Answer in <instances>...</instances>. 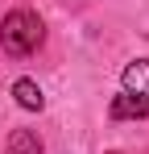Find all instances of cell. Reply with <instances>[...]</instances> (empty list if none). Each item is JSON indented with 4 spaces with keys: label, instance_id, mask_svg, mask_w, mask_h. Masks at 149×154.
Masks as SVG:
<instances>
[{
    "label": "cell",
    "instance_id": "cell-1",
    "mask_svg": "<svg viewBox=\"0 0 149 154\" xmlns=\"http://www.w3.org/2000/svg\"><path fill=\"white\" fill-rule=\"evenodd\" d=\"M42 42H46V25H42V17L29 13V8H13V13L0 21V46L8 54H17V58L33 54Z\"/></svg>",
    "mask_w": 149,
    "mask_h": 154
},
{
    "label": "cell",
    "instance_id": "cell-2",
    "mask_svg": "<svg viewBox=\"0 0 149 154\" xmlns=\"http://www.w3.org/2000/svg\"><path fill=\"white\" fill-rule=\"evenodd\" d=\"M120 83H124V92H128V96H149V58L128 63V67H124V75H120Z\"/></svg>",
    "mask_w": 149,
    "mask_h": 154
},
{
    "label": "cell",
    "instance_id": "cell-3",
    "mask_svg": "<svg viewBox=\"0 0 149 154\" xmlns=\"http://www.w3.org/2000/svg\"><path fill=\"white\" fill-rule=\"evenodd\" d=\"M13 96H17V104H21L25 112H42L46 108V96H42V88L33 79H17L13 83Z\"/></svg>",
    "mask_w": 149,
    "mask_h": 154
},
{
    "label": "cell",
    "instance_id": "cell-4",
    "mask_svg": "<svg viewBox=\"0 0 149 154\" xmlns=\"http://www.w3.org/2000/svg\"><path fill=\"white\" fill-rule=\"evenodd\" d=\"M4 154H42V137H37V129H13L8 142H4Z\"/></svg>",
    "mask_w": 149,
    "mask_h": 154
},
{
    "label": "cell",
    "instance_id": "cell-5",
    "mask_svg": "<svg viewBox=\"0 0 149 154\" xmlns=\"http://www.w3.org/2000/svg\"><path fill=\"white\" fill-rule=\"evenodd\" d=\"M112 117L124 121V117H149V96H128L120 92L116 100H112Z\"/></svg>",
    "mask_w": 149,
    "mask_h": 154
},
{
    "label": "cell",
    "instance_id": "cell-6",
    "mask_svg": "<svg viewBox=\"0 0 149 154\" xmlns=\"http://www.w3.org/2000/svg\"><path fill=\"white\" fill-rule=\"evenodd\" d=\"M108 154H120V150H108Z\"/></svg>",
    "mask_w": 149,
    "mask_h": 154
}]
</instances>
